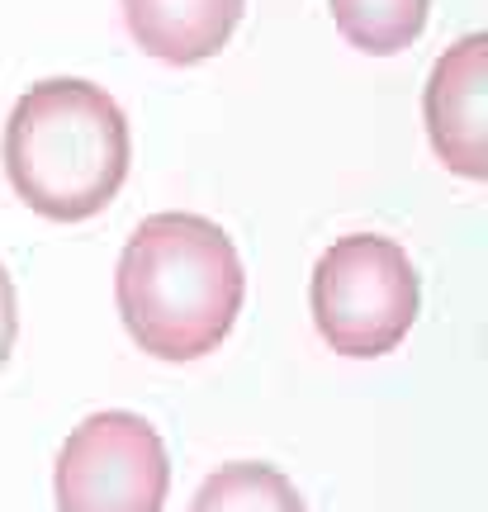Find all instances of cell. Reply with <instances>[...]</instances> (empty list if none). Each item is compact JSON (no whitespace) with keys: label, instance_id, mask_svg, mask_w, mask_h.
I'll list each match as a JSON object with an SVG mask.
<instances>
[{"label":"cell","instance_id":"8992f818","mask_svg":"<svg viewBox=\"0 0 488 512\" xmlns=\"http://www.w3.org/2000/svg\"><path fill=\"white\" fill-rule=\"evenodd\" d=\"M133 43L157 62L195 67L233 38L247 0H119Z\"/></svg>","mask_w":488,"mask_h":512},{"label":"cell","instance_id":"ba28073f","mask_svg":"<svg viewBox=\"0 0 488 512\" xmlns=\"http://www.w3.org/2000/svg\"><path fill=\"white\" fill-rule=\"evenodd\" d=\"M427 5L432 0H327L342 38L370 57L403 53L413 38H422Z\"/></svg>","mask_w":488,"mask_h":512},{"label":"cell","instance_id":"52a82bcc","mask_svg":"<svg viewBox=\"0 0 488 512\" xmlns=\"http://www.w3.org/2000/svg\"><path fill=\"white\" fill-rule=\"evenodd\" d=\"M190 512H308L290 475L261 460H233L199 484Z\"/></svg>","mask_w":488,"mask_h":512},{"label":"cell","instance_id":"9c48e42d","mask_svg":"<svg viewBox=\"0 0 488 512\" xmlns=\"http://www.w3.org/2000/svg\"><path fill=\"white\" fill-rule=\"evenodd\" d=\"M15 332H19V304H15V280L10 271L0 266V366L10 361V347H15Z\"/></svg>","mask_w":488,"mask_h":512},{"label":"cell","instance_id":"3957f363","mask_svg":"<svg viewBox=\"0 0 488 512\" xmlns=\"http://www.w3.org/2000/svg\"><path fill=\"white\" fill-rule=\"evenodd\" d=\"M413 256L380 233H346L318 256L308 280V309L337 356L375 361L413 332L417 323Z\"/></svg>","mask_w":488,"mask_h":512},{"label":"cell","instance_id":"7a4b0ae2","mask_svg":"<svg viewBox=\"0 0 488 512\" xmlns=\"http://www.w3.org/2000/svg\"><path fill=\"white\" fill-rule=\"evenodd\" d=\"M5 176L34 214L95 219L128 176V119L119 100L81 76H48L5 119Z\"/></svg>","mask_w":488,"mask_h":512},{"label":"cell","instance_id":"6da1fadb","mask_svg":"<svg viewBox=\"0 0 488 512\" xmlns=\"http://www.w3.org/2000/svg\"><path fill=\"white\" fill-rule=\"evenodd\" d=\"M247 275L233 238L204 214L166 209L133 228L114 271L128 337L157 361H199L228 342Z\"/></svg>","mask_w":488,"mask_h":512},{"label":"cell","instance_id":"5b68a950","mask_svg":"<svg viewBox=\"0 0 488 512\" xmlns=\"http://www.w3.org/2000/svg\"><path fill=\"white\" fill-rule=\"evenodd\" d=\"M422 119L436 157L465 181H488V38L465 34L436 57Z\"/></svg>","mask_w":488,"mask_h":512},{"label":"cell","instance_id":"277c9868","mask_svg":"<svg viewBox=\"0 0 488 512\" xmlns=\"http://www.w3.org/2000/svg\"><path fill=\"white\" fill-rule=\"evenodd\" d=\"M171 460L143 413L105 408L72 427L53 465L57 512H162Z\"/></svg>","mask_w":488,"mask_h":512}]
</instances>
